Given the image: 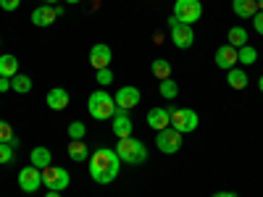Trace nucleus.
<instances>
[{
  "instance_id": "obj_8",
  "label": "nucleus",
  "mask_w": 263,
  "mask_h": 197,
  "mask_svg": "<svg viewBox=\"0 0 263 197\" xmlns=\"http://www.w3.org/2000/svg\"><path fill=\"white\" fill-rule=\"evenodd\" d=\"M156 145H158L161 152L174 155V152H179V147H182V131H177L174 126H166V129L156 131Z\"/></svg>"
},
{
  "instance_id": "obj_28",
  "label": "nucleus",
  "mask_w": 263,
  "mask_h": 197,
  "mask_svg": "<svg viewBox=\"0 0 263 197\" xmlns=\"http://www.w3.org/2000/svg\"><path fill=\"white\" fill-rule=\"evenodd\" d=\"M95 79H98L100 87H108V84L114 82V71H111V69H98V71H95Z\"/></svg>"
},
{
  "instance_id": "obj_33",
  "label": "nucleus",
  "mask_w": 263,
  "mask_h": 197,
  "mask_svg": "<svg viewBox=\"0 0 263 197\" xmlns=\"http://www.w3.org/2000/svg\"><path fill=\"white\" fill-rule=\"evenodd\" d=\"M8 90H11V79L0 76V92H8Z\"/></svg>"
},
{
  "instance_id": "obj_27",
  "label": "nucleus",
  "mask_w": 263,
  "mask_h": 197,
  "mask_svg": "<svg viewBox=\"0 0 263 197\" xmlns=\"http://www.w3.org/2000/svg\"><path fill=\"white\" fill-rule=\"evenodd\" d=\"M84 134H87V129H84L82 121L69 124V140H84Z\"/></svg>"
},
{
  "instance_id": "obj_30",
  "label": "nucleus",
  "mask_w": 263,
  "mask_h": 197,
  "mask_svg": "<svg viewBox=\"0 0 263 197\" xmlns=\"http://www.w3.org/2000/svg\"><path fill=\"white\" fill-rule=\"evenodd\" d=\"M13 140V129L8 121H0V142H11Z\"/></svg>"
},
{
  "instance_id": "obj_29",
  "label": "nucleus",
  "mask_w": 263,
  "mask_h": 197,
  "mask_svg": "<svg viewBox=\"0 0 263 197\" xmlns=\"http://www.w3.org/2000/svg\"><path fill=\"white\" fill-rule=\"evenodd\" d=\"M11 161H13V147L8 142H0V163L8 166Z\"/></svg>"
},
{
  "instance_id": "obj_5",
  "label": "nucleus",
  "mask_w": 263,
  "mask_h": 197,
  "mask_svg": "<svg viewBox=\"0 0 263 197\" xmlns=\"http://www.w3.org/2000/svg\"><path fill=\"white\" fill-rule=\"evenodd\" d=\"M203 16V3L200 0H177L174 3V18L182 21V24H195Z\"/></svg>"
},
{
  "instance_id": "obj_19",
  "label": "nucleus",
  "mask_w": 263,
  "mask_h": 197,
  "mask_svg": "<svg viewBox=\"0 0 263 197\" xmlns=\"http://www.w3.org/2000/svg\"><path fill=\"white\" fill-rule=\"evenodd\" d=\"M18 74V58L6 53V55H0V76H6V79H13Z\"/></svg>"
},
{
  "instance_id": "obj_22",
  "label": "nucleus",
  "mask_w": 263,
  "mask_h": 197,
  "mask_svg": "<svg viewBox=\"0 0 263 197\" xmlns=\"http://www.w3.org/2000/svg\"><path fill=\"white\" fill-rule=\"evenodd\" d=\"M227 37H229L227 45H232V48H237V50L248 45V29H242V27H232Z\"/></svg>"
},
{
  "instance_id": "obj_26",
  "label": "nucleus",
  "mask_w": 263,
  "mask_h": 197,
  "mask_svg": "<svg viewBox=\"0 0 263 197\" xmlns=\"http://www.w3.org/2000/svg\"><path fill=\"white\" fill-rule=\"evenodd\" d=\"M258 61V50L253 45H245V48H239L237 50V63H242V66H250Z\"/></svg>"
},
{
  "instance_id": "obj_18",
  "label": "nucleus",
  "mask_w": 263,
  "mask_h": 197,
  "mask_svg": "<svg viewBox=\"0 0 263 197\" xmlns=\"http://www.w3.org/2000/svg\"><path fill=\"white\" fill-rule=\"evenodd\" d=\"M232 11L239 18H253L258 13V3L255 0H232Z\"/></svg>"
},
{
  "instance_id": "obj_15",
  "label": "nucleus",
  "mask_w": 263,
  "mask_h": 197,
  "mask_svg": "<svg viewBox=\"0 0 263 197\" xmlns=\"http://www.w3.org/2000/svg\"><path fill=\"white\" fill-rule=\"evenodd\" d=\"M147 126H150L153 131H161V129L171 126L166 108H150V111H147Z\"/></svg>"
},
{
  "instance_id": "obj_40",
  "label": "nucleus",
  "mask_w": 263,
  "mask_h": 197,
  "mask_svg": "<svg viewBox=\"0 0 263 197\" xmlns=\"http://www.w3.org/2000/svg\"><path fill=\"white\" fill-rule=\"evenodd\" d=\"M255 3H258V11H263V0H255Z\"/></svg>"
},
{
  "instance_id": "obj_6",
  "label": "nucleus",
  "mask_w": 263,
  "mask_h": 197,
  "mask_svg": "<svg viewBox=\"0 0 263 197\" xmlns=\"http://www.w3.org/2000/svg\"><path fill=\"white\" fill-rule=\"evenodd\" d=\"M69 184H71V176L66 168H61V166L42 168V187H48L53 192H63V189H69Z\"/></svg>"
},
{
  "instance_id": "obj_36",
  "label": "nucleus",
  "mask_w": 263,
  "mask_h": 197,
  "mask_svg": "<svg viewBox=\"0 0 263 197\" xmlns=\"http://www.w3.org/2000/svg\"><path fill=\"white\" fill-rule=\"evenodd\" d=\"M45 197H61V192H53V189H48V194Z\"/></svg>"
},
{
  "instance_id": "obj_38",
  "label": "nucleus",
  "mask_w": 263,
  "mask_h": 197,
  "mask_svg": "<svg viewBox=\"0 0 263 197\" xmlns=\"http://www.w3.org/2000/svg\"><path fill=\"white\" fill-rule=\"evenodd\" d=\"M58 3V0H45V6H55Z\"/></svg>"
},
{
  "instance_id": "obj_25",
  "label": "nucleus",
  "mask_w": 263,
  "mask_h": 197,
  "mask_svg": "<svg viewBox=\"0 0 263 197\" xmlns=\"http://www.w3.org/2000/svg\"><path fill=\"white\" fill-rule=\"evenodd\" d=\"M153 76L156 79H168L171 76V63L166 58H156L153 61Z\"/></svg>"
},
{
  "instance_id": "obj_16",
  "label": "nucleus",
  "mask_w": 263,
  "mask_h": 197,
  "mask_svg": "<svg viewBox=\"0 0 263 197\" xmlns=\"http://www.w3.org/2000/svg\"><path fill=\"white\" fill-rule=\"evenodd\" d=\"M45 100H48L50 111H63V108H69V92H66L63 87H53Z\"/></svg>"
},
{
  "instance_id": "obj_1",
  "label": "nucleus",
  "mask_w": 263,
  "mask_h": 197,
  "mask_svg": "<svg viewBox=\"0 0 263 197\" xmlns=\"http://www.w3.org/2000/svg\"><path fill=\"white\" fill-rule=\"evenodd\" d=\"M121 171V158L111 147H98L90 155V176L95 184H111Z\"/></svg>"
},
{
  "instance_id": "obj_34",
  "label": "nucleus",
  "mask_w": 263,
  "mask_h": 197,
  "mask_svg": "<svg viewBox=\"0 0 263 197\" xmlns=\"http://www.w3.org/2000/svg\"><path fill=\"white\" fill-rule=\"evenodd\" d=\"M211 197H237L234 192H216V194H211Z\"/></svg>"
},
{
  "instance_id": "obj_2",
  "label": "nucleus",
  "mask_w": 263,
  "mask_h": 197,
  "mask_svg": "<svg viewBox=\"0 0 263 197\" xmlns=\"http://www.w3.org/2000/svg\"><path fill=\"white\" fill-rule=\"evenodd\" d=\"M114 150H116V155L121 158V163H129V166H140V163L147 161V147L140 140H135V137H121Z\"/></svg>"
},
{
  "instance_id": "obj_14",
  "label": "nucleus",
  "mask_w": 263,
  "mask_h": 197,
  "mask_svg": "<svg viewBox=\"0 0 263 197\" xmlns=\"http://www.w3.org/2000/svg\"><path fill=\"white\" fill-rule=\"evenodd\" d=\"M55 18H58L55 6H40V8L32 11V24L34 27H50Z\"/></svg>"
},
{
  "instance_id": "obj_9",
  "label": "nucleus",
  "mask_w": 263,
  "mask_h": 197,
  "mask_svg": "<svg viewBox=\"0 0 263 197\" xmlns=\"http://www.w3.org/2000/svg\"><path fill=\"white\" fill-rule=\"evenodd\" d=\"M18 187H21V192H27V194L37 192L42 187V168H37L32 163L27 168H21L18 171Z\"/></svg>"
},
{
  "instance_id": "obj_35",
  "label": "nucleus",
  "mask_w": 263,
  "mask_h": 197,
  "mask_svg": "<svg viewBox=\"0 0 263 197\" xmlns=\"http://www.w3.org/2000/svg\"><path fill=\"white\" fill-rule=\"evenodd\" d=\"M8 145H11V147H13V150H16V147H18V145H21V140H18V137H13V140H11V142H8Z\"/></svg>"
},
{
  "instance_id": "obj_21",
  "label": "nucleus",
  "mask_w": 263,
  "mask_h": 197,
  "mask_svg": "<svg viewBox=\"0 0 263 197\" xmlns=\"http://www.w3.org/2000/svg\"><path fill=\"white\" fill-rule=\"evenodd\" d=\"M227 84L232 87V90H245V87H248V74L234 66V69L227 71Z\"/></svg>"
},
{
  "instance_id": "obj_39",
  "label": "nucleus",
  "mask_w": 263,
  "mask_h": 197,
  "mask_svg": "<svg viewBox=\"0 0 263 197\" xmlns=\"http://www.w3.org/2000/svg\"><path fill=\"white\" fill-rule=\"evenodd\" d=\"M63 3H71L74 6V3H82V0H63Z\"/></svg>"
},
{
  "instance_id": "obj_20",
  "label": "nucleus",
  "mask_w": 263,
  "mask_h": 197,
  "mask_svg": "<svg viewBox=\"0 0 263 197\" xmlns=\"http://www.w3.org/2000/svg\"><path fill=\"white\" fill-rule=\"evenodd\" d=\"M69 158L74 163H84V161H90V150H87V145L82 140H71L69 142Z\"/></svg>"
},
{
  "instance_id": "obj_7",
  "label": "nucleus",
  "mask_w": 263,
  "mask_h": 197,
  "mask_svg": "<svg viewBox=\"0 0 263 197\" xmlns=\"http://www.w3.org/2000/svg\"><path fill=\"white\" fill-rule=\"evenodd\" d=\"M168 121H171V126L177 131H182V134L197 129V113L192 111V108H171V111H168Z\"/></svg>"
},
{
  "instance_id": "obj_23",
  "label": "nucleus",
  "mask_w": 263,
  "mask_h": 197,
  "mask_svg": "<svg viewBox=\"0 0 263 197\" xmlns=\"http://www.w3.org/2000/svg\"><path fill=\"white\" fill-rule=\"evenodd\" d=\"M158 92H161V97H163V100H174V97L179 95V84L174 82L171 76H168V79H161V84H158Z\"/></svg>"
},
{
  "instance_id": "obj_32",
  "label": "nucleus",
  "mask_w": 263,
  "mask_h": 197,
  "mask_svg": "<svg viewBox=\"0 0 263 197\" xmlns=\"http://www.w3.org/2000/svg\"><path fill=\"white\" fill-rule=\"evenodd\" d=\"M253 27H255L258 34H263V11H258V13L253 16Z\"/></svg>"
},
{
  "instance_id": "obj_31",
  "label": "nucleus",
  "mask_w": 263,
  "mask_h": 197,
  "mask_svg": "<svg viewBox=\"0 0 263 197\" xmlns=\"http://www.w3.org/2000/svg\"><path fill=\"white\" fill-rule=\"evenodd\" d=\"M21 6V0H0V8L3 11H16Z\"/></svg>"
},
{
  "instance_id": "obj_4",
  "label": "nucleus",
  "mask_w": 263,
  "mask_h": 197,
  "mask_svg": "<svg viewBox=\"0 0 263 197\" xmlns=\"http://www.w3.org/2000/svg\"><path fill=\"white\" fill-rule=\"evenodd\" d=\"M168 40L174 42V48H179V50H187V48H192V42H195V29L190 27V24H182V21H177V18H168Z\"/></svg>"
},
{
  "instance_id": "obj_12",
  "label": "nucleus",
  "mask_w": 263,
  "mask_h": 197,
  "mask_svg": "<svg viewBox=\"0 0 263 197\" xmlns=\"http://www.w3.org/2000/svg\"><path fill=\"white\" fill-rule=\"evenodd\" d=\"M111 131L116 134V140H121V137H132V119H129V111H119L114 113V119H111Z\"/></svg>"
},
{
  "instance_id": "obj_17",
  "label": "nucleus",
  "mask_w": 263,
  "mask_h": 197,
  "mask_svg": "<svg viewBox=\"0 0 263 197\" xmlns=\"http://www.w3.org/2000/svg\"><path fill=\"white\" fill-rule=\"evenodd\" d=\"M29 163L37 166V168H48V166L53 163V152H50L48 147L37 145V147H32V152H29Z\"/></svg>"
},
{
  "instance_id": "obj_3",
  "label": "nucleus",
  "mask_w": 263,
  "mask_h": 197,
  "mask_svg": "<svg viewBox=\"0 0 263 197\" xmlns=\"http://www.w3.org/2000/svg\"><path fill=\"white\" fill-rule=\"evenodd\" d=\"M87 111H90V116L98 119V121H108V119H114V113L119 108H116V100L105 90H95L90 95V100H87Z\"/></svg>"
},
{
  "instance_id": "obj_11",
  "label": "nucleus",
  "mask_w": 263,
  "mask_h": 197,
  "mask_svg": "<svg viewBox=\"0 0 263 197\" xmlns=\"http://www.w3.org/2000/svg\"><path fill=\"white\" fill-rule=\"evenodd\" d=\"M116 108H121V111H132L135 105H140V90L137 87H132V84H126V87H121V90L116 92Z\"/></svg>"
},
{
  "instance_id": "obj_13",
  "label": "nucleus",
  "mask_w": 263,
  "mask_h": 197,
  "mask_svg": "<svg viewBox=\"0 0 263 197\" xmlns=\"http://www.w3.org/2000/svg\"><path fill=\"white\" fill-rule=\"evenodd\" d=\"M237 66V48L232 45H221V48H216V69H234Z\"/></svg>"
},
{
  "instance_id": "obj_10",
  "label": "nucleus",
  "mask_w": 263,
  "mask_h": 197,
  "mask_svg": "<svg viewBox=\"0 0 263 197\" xmlns=\"http://www.w3.org/2000/svg\"><path fill=\"white\" fill-rule=\"evenodd\" d=\"M111 58H114V53L105 42H98V45L90 48V66L95 71L98 69H111Z\"/></svg>"
},
{
  "instance_id": "obj_37",
  "label": "nucleus",
  "mask_w": 263,
  "mask_h": 197,
  "mask_svg": "<svg viewBox=\"0 0 263 197\" xmlns=\"http://www.w3.org/2000/svg\"><path fill=\"white\" fill-rule=\"evenodd\" d=\"M258 90H260V92H263V76H260V79H258Z\"/></svg>"
},
{
  "instance_id": "obj_24",
  "label": "nucleus",
  "mask_w": 263,
  "mask_h": 197,
  "mask_svg": "<svg viewBox=\"0 0 263 197\" xmlns=\"http://www.w3.org/2000/svg\"><path fill=\"white\" fill-rule=\"evenodd\" d=\"M11 90L18 92V95H27V92L32 90V79H29L27 74H16V76L11 79Z\"/></svg>"
}]
</instances>
